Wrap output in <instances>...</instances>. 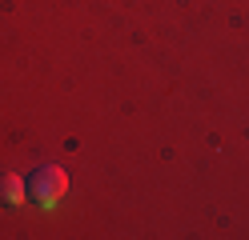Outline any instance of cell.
I'll list each match as a JSON object with an SVG mask.
<instances>
[{
  "instance_id": "cell-1",
  "label": "cell",
  "mask_w": 249,
  "mask_h": 240,
  "mask_svg": "<svg viewBox=\"0 0 249 240\" xmlns=\"http://www.w3.org/2000/svg\"><path fill=\"white\" fill-rule=\"evenodd\" d=\"M65 192H69V172L56 168V164H40L33 176H28V196H33L40 208H53Z\"/></svg>"
},
{
  "instance_id": "cell-2",
  "label": "cell",
  "mask_w": 249,
  "mask_h": 240,
  "mask_svg": "<svg viewBox=\"0 0 249 240\" xmlns=\"http://www.w3.org/2000/svg\"><path fill=\"white\" fill-rule=\"evenodd\" d=\"M24 192H28V184L20 180L17 172H0V204H4V208L24 204Z\"/></svg>"
}]
</instances>
